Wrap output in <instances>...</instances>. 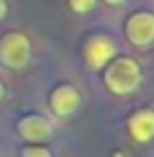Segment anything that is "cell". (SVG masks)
Listing matches in <instances>:
<instances>
[{
	"label": "cell",
	"instance_id": "1",
	"mask_svg": "<svg viewBox=\"0 0 154 157\" xmlns=\"http://www.w3.org/2000/svg\"><path fill=\"white\" fill-rule=\"evenodd\" d=\"M141 64L131 57H116L105 64L103 82L113 95H128L141 85Z\"/></svg>",
	"mask_w": 154,
	"mask_h": 157
},
{
	"label": "cell",
	"instance_id": "2",
	"mask_svg": "<svg viewBox=\"0 0 154 157\" xmlns=\"http://www.w3.org/2000/svg\"><path fill=\"white\" fill-rule=\"evenodd\" d=\"M31 59V41L21 31H8L0 36V64L8 70H23Z\"/></svg>",
	"mask_w": 154,
	"mask_h": 157
},
{
	"label": "cell",
	"instance_id": "3",
	"mask_svg": "<svg viewBox=\"0 0 154 157\" xmlns=\"http://www.w3.org/2000/svg\"><path fill=\"white\" fill-rule=\"evenodd\" d=\"M118 57V47H116V41L111 36L105 34H93L85 39V44H82V59L90 70H103L111 59Z\"/></svg>",
	"mask_w": 154,
	"mask_h": 157
},
{
	"label": "cell",
	"instance_id": "4",
	"mask_svg": "<svg viewBox=\"0 0 154 157\" xmlns=\"http://www.w3.org/2000/svg\"><path fill=\"white\" fill-rule=\"evenodd\" d=\"M126 36L134 47L146 49L154 44V13L152 10H136L126 21Z\"/></svg>",
	"mask_w": 154,
	"mask_h": 157
},
{
	"label": "cell",
	"instance_id": "5",
	"mask_svg": "<svg viewBox=\"0 0 154 157\" xmlns=\"http://www.w3.org/2000/svg\"><path fill=\"white\" fill-rule=\"evenodd\" d=\"M18 134H21L23 142L28 144H41L51 136V121L46 116H38V113H28L18 121Z\"/></svg>",
	"mask_w": 154,
	"mask_h": 157
},
{
	"label": "cell",
	"instance_id": "6",
	"mask_svg": "<svg viewBox=\"0 0 154 157\" xmlns=\"http://www.w3.org/2000/svg\"><path fill=\"white\" fill-rule=\"evenodd\" d=\"M49 106L54 111L57 116H62V119H67V116H72L77 108H80V93H77L75 85H57L54 90H51V98H49Z\"/></svg>",
	"mask_w": 154,
	"mask_h": 157
},
{
	"label": "cell",
	"instance_id": "7",
	"mask_svg": "<svg viewBox=\"0 0 154 157\" xmlns=\"http://www.w3.org/2000/svg\"><path fill=\"white\" fill-rule=\"evenodd\" d=\"M128 134L136 142L146 144L154 139V111L152 108H139L128 116Z\"/></svg>",
	"mask_w": 154,
	"mask_h": 157
},
{
	"label": "cell",
	"instance_id": "8",
	"mask_svg": "<svg viewBox=\"0 0 154 157\" xmlns=\"http://www.w3.org/2000/svg\"><path fill=\"white\" fill-rule=\"evenodd\" d=\"M69 8L75 13H80V16H85V13H93L95 5H98V0H67Z\"/></svg>",
	"mask_w": 154,
	"mask_h": 157
},
{
	"label": "cell",
	"instance_id": "9",
	"mask_svg": "<svg viewBox=\"0 0 154 157\" xmlns=\"http://www.w3.org/2000/svg\"><path fill=\"white\" fill-rule=\"evenodd\" d=\"M21 157H51V152L44 144H26L21 149Z\"/></svg>",
	"mask_w": 154,
	"mask_h": 157
},
{
	"label": "cell",
	"instance_id": "10",
	"mask_svg": "<svg viewBox=\"0 0 154 157\" xmlns=\"http://www.w3.org/2000/svg\"><path fill=\"white\" fill-rule=\"evenodd\" d=\"M5 16H8V3H5V0H0V21H3Z\"/></svg>",
	"mask_w": 154,
	"mask_h": 157
},
{
	"label": "cell",
	"instance_id": "11",
	"mask_svg": "<svg viewBox=\"0 0 154 157\" xmlns=\"http://www.w3.org/2000/svg\"><path fill=\"white\" fill-rule=\"evenodd\" d=\"M103 3H105V5H113V8H118V5H123L126 0H103Z\"/></svg>",
	"mask_w": 154,
	"mask_h": 157
},
{
	"label": "cell",
	"instance_id": "12",
	"mask_svg": "<svg viewBox=\"0 0 154 157\" xmlns=\"http://www.w3.org/2000/svg\"><path fill=\"white\" fill-rule=\"evenodd\" d=\"M5 98V85H3V80H0V101Z\"/></svg>",
	"mask_w": 154,
	"mask_h": 157
}]
</instances>
